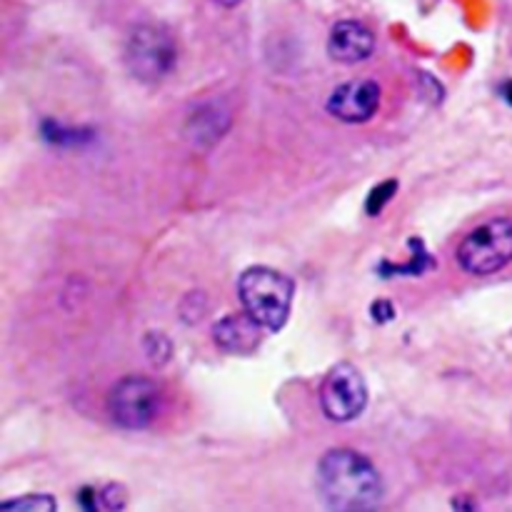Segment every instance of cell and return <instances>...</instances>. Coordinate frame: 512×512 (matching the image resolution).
Wrapping results in <instances>:
<instances>
[{"mask_svg": "<svg viewBox=\"0 0 512 512\" xmlns=\"http://www.w3.org/2000/svg\"><path fill=\"white\" fill-rule=\"evenodd\" d=\"M318 493L330 510H375L383 500V478L365 455L335 448L318 463Z\"/></svg>", "mask_w": 512, "mask_h": 512, "instance_id": "1", "label": "cell"}, {"mask_svg": "<svg viewBox=\"0 0 512 512\" xmlns=\"http://www.w3.org/2000/svg\"><path fill=\"white\" fill-rule=\"evenodd\" d=\"M295 285L288 275L265 265H253L238 278V298L245 313L265 330L278 333L290 318Z\"/></svg>", "mask_w": 512, "mask_h": 512, "instance_id": "2", "label": "cell"}, {"mask_svg": "<svg viewBox=\"0 0 512 512\" xmlns=\"http://www.w3.org/2000/svg\"><path fill=\"white\" fill-rule=\"evenodd\" d=\"M178 63V43L165 25H135L125 43V65L140 83H160Z\"/></svg>", "mask_w": 512, "mask_h": 512, "instance_id": "3", "label": "cell"}, {"mask_svg": "<svg viewBox=\"0 0 512 512\" xmlns=\"http://www.w3.org/2000/svg\"><path fill=\"white\" fill-rule=\"evenodd\" d=\"M458 263L470 275H493L512 263V218H493L465 235Z\"/></svg>", "mask_w": 512, "mask_h": 512, "instance_id": "4", "label": "cell"}, {"mask_svg": "<svg viewBox=\"0 0 512 512\" xmlns=\"http://www.w3.org/2000/svg\"><path fill=\"white\" fill-rule=\"evenodd\" d=\"M160 390L153 380L130 375L118 380L108 393V415L118 428L145 430L160 415Z\"/></svg>", "mask_w": 512, "mask_h": 512, "instance_id": "5", "label": "cell"}, {"mask_svg": "<svg viewBox=\"0 0 512 512\" xmlns=\"http://www.w3.org/2000/svg\"><path fill=\"white\" fill-rule=\"evenodd\" d=\"M368 405V388L360 370L350 363H338L320 383V408L333 423H350Z\"/></svg>", "mask_w": 512, "mask_h": 512, "instance_id": "6", "label": "cell"}, {"mask_svg": "<svg viewBox=\"0 0 512 512\" xmlns=\"http://www.w3.org/2000/svg\"><path fill=\"white\" fill-rule=\"evenodd\" d=\"M380 105V85L375 80H350L338 85L328 98V113L343 123H368Z\"/></svg>", "mask_w": 512, "mask_h": 512, "instance_id": "7", "label": "cell"}, {"mask_svg": "<svg viewBox=\"0 0 512 512\" xmlns=\"http://www.w3.org/2000/svg\"><path fill=\"white\" fill-rule=\"evenodd\" d=\"M375 35L360 20H340L333 25L328 38L330 58L338 63H363L373 55Z\"/></svg>", "mask_w": 512, "mask_h": 512, "instance_id": "8", "label": "cell"}, {"mask_svg": "<svg viewBox=\"0 0 512 512\" xmlns=\"http://www.w3.org/2000/svg\"><path fill=\"white\" fill-rule=\"evenodd\" d=\"M260 335H263V328L248 313L228 315L213 325L215 345L233 355L253 353L260 345Z\"/></svg>", "mask_w": 512, "mask_h": 512, "instance_id": "9", "label": "cell"}, {"mask_svg": "<svg viewBox=\"0 0 512 512\" xmlns=\"http://www.w3.org/2000/svg\"><path fill=\"white\" fill-rule=\"evenodd\" d=\"M228 125L230 115L225 113L223 108H218V105H203V108L195 110V115L190 118L188 133L193 135L195 143L210 145L228 130Z\"/></svg>", "mask_w": 512, "mask_h": 512, "instance_id": "10", "label": "cell"}, {"mask_svg": "<svg viewBox=\"0 0 512 512\" xmlns=\"http://www.w3.org/2000/svg\"><path fill=\"white\" fill-rule=\"evenodd\" d=\"M40 135H43L45 143L50 145H80L85 138H93L90 130H70L65 125L53 123V120H45L40 125Z\"/></svg>", "mask_w": 512, "mask_h": 512, "instance_id": "11", "label": "cell"}, {"mask_svg": "<svg viewBox=\"0 0 512 512\" xmlns=\"http://www.w3.org/2000/svg\"><path fill=\"white\" fill-rule=\"evenodd\" d=\"M145 355H148L150 363L163 368L170 360V355H173V345H170V340L163 333H150L145 335Z\"/></svg>", "mask_w": 512, "mask_h": 512, "instance_id": "12", "label": "cell"}, {"mask_svg": "<svg viewBox=\"0 0 512 512\" xmlns=\"http://www.w3.org/2000/svg\"><path fill=\"white\" fill-rule=\"evenodd\" d=\"M395 193H398V180H385V183L375 185L368 195V203H365L368 215L383 213V208L395 198Z\"/></svg>", "mask_w": 512, "mask_h": 512, "instance_id": "13", "label": "cell"}, {"mask_svg": "<svg viewBox=\"0 0 512 512\" xmlns=\"http://www.w3.org/2000/svg\"><path fill=\"white\" fill-rule=\"evenodd\" d=\"M0 510L10 512V510H33V512H53L55 510V498H50V495H25V498H18V500H5L3 505H0Z\"/></svg>", "mask_w": 512, "mask_h": 512, "instance_id": "14", "label": "cell"}, {"mask_svg": "<svg viewBox=\"0 0 512 512\" xmlns=\"http://www.w3.org/2000/svg\"><path fill=\"white\" fill-rule=\"evenodd\" d=\"M125 503H128V495L123 485L108 483L100 488V510H123Z\"/></svg>", "mask_w": 512, "mask_h": 512, "instance_id": "15", "label": "cell"}, {"mask_svg": "<svg viewBox=\"0 0 512 512\" xmlns=\"http://www.w3.org/2000/svg\"><path fill=\"white\" fill-rule=\"evenodd\" d=\"M395 318V310L393 305L388 303V300H378V303H373V320L375 323H390V320Z\"/></svg>", "mask_w": 512, "mask_h": 512, "instance_id": "16", "label": "cell"}, {"mask_svg": "<svg viewBox=\"0 0 512 512\" xmlns=\"http://www.w3.org/2000/svg\"><path fill=\"white\" fill-rule=\"evenodd\" d=\"M500 93H503L505 103L512 105V80H508V83H503V88H500Z\"/></svg>", "mask_w": 512, "mask_h": 512, "instance_id": "17", "label": "cell"}, {"mask_svg": "<svg viewBox=\"0 0 512 512\" xmlns=\"http://www.w3.org/2000/svg\"><path fill=\"white\" fill-rule=\"evenodd\" d=\"M213 3L223 5V8H238V5L243 3V0H213Z\"/></svg>", "mask_w": 512, "mask_h": 512, "instance_id": "18", "label": "cell"}]
</instances>
